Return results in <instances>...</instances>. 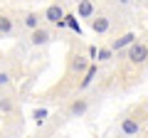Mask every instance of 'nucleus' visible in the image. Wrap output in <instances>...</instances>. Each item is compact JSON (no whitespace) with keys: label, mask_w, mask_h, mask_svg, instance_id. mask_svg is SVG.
<instances>
[{"label":"nucleus","mask_w":148,"mask_h":138,"mask_svg":"<svg viewBox=\"0 0 148 138\" xmlns=\"http://www.w3.org/2000/svg\"><path fill=\"white\" fill-rule=\"evenodd\" d=\"M89 64H91V57L79 47V44H72L69 52H67V69H64L62 86H69V89L77 94V84H79V79L84 77V72L89 69Z\"/></svg>","instance_id":"nucleus-1"},{"label":"nucleus","mask_w":148,"mask_h":138,"mask_svg":"<svg viewBox=\"0 0 148 138\" xmlns=\"http://www.w3.org/2000/svg\"><path fill=\"white\" fill-rule=\"evenodd\" d=\"M146 118H148V113L143 111V106L138 104L133 111H126L116 121V133L119 136H138V133L146 131Z\"/></svg>","instance_id":"nucleus-2"},{"label":"nucleus","mask_w":148,"mask_h":138,"mask_svg":"<svg viewBox=\"0 0 148 138\" xmlns=\"http://www.w3.org/2000/svg\"><path fill=\"white\" fill-rule=\"evenodd\" d=\"M17 79H22V62L15 59V52L0 54V89H12Z\"/></svg>","instance_id":"nucleus-3"},{"label":"nucleus","mask_w":148,"mask_h":138,"mask_svg":"<svg viewBox=\"0 0 148 138\" xmlns=\"http://www.w3.org/2000/svg\"><path fill=\"white\" fill-rule=\"evenodd\" d=\"M94 94H86V91H79V94H74L72 99L64 101V113H67L69 121H74V118H84L86 113L91 111V106H94V99H91Z\"/></svg>","instance_id":"nucleus-4"},{"label":"nucleus","mask_w":148,"mask_h":138,"mask_svg":"<svg viewBox=\"0 0 148 138\" xmlns=\"http://www.w3.org/2000/svg\"><path fill=\"white\" fill-rule=\"evenodd\" d=\"M20 20H17V10L10 8H0V40H12L20 37Z\"/></svg>","instance_id":"nucleus-5"},{"label":"nucleus","mask_w":148,"mask_h":138,"mask_svg":"<svg viewBox=\"0 0 148 138\" xmlns=\"http://www.w3.org/2000/svg\"><path fill=\"white\" fill-rule=\"evenodd\" d=\"M25 42L30 44V47H35V49L47 47L49 42H54V32H52V27H49V22H42L40 27L30 30V32H27V37H25Z\"/></svg>","instance_id":"nucleus-6"},{"label":"nucleus","mask_w":148,"mask_h":138,"mask_svg":"<svg viewBox=\"0 0 148 138\" xmlns=\"http://www.w3.org/2000/svg\"><path fill=\"white\" fill-rule=\"evenodd\" d=\"M42 17L45 22H49V25H57V27H64V17H67V12H64V3H59V0H54V3H49L47 8L42 10Z\"/></svg>","instance_id":"nucleus-7"},{"label":"nucleus","mask_w":148,"mask_h":138,"mask_svg":"<svg viewBox=\"0 0 148 138\" xmlns=\"http://www.w3.org/2000/svg\"><path fill=\"white\" fill-rule=\"evenodd\" d=\"M17 20H20L22 32H30V30L42 25L45 17H42V12H37V10H17Z\"/></svg>","instance_id":"nucleus-8"},{"label":"nucleus","mask_w":148,"mask_h":138,"mask_svg":"<svg viewBox=\"0 0 148 138\" xmlns=\"http://www.w3.org/2000/svg\"><path fill=\"white\" fill-rule=\"evenodd\" d=\"M17 111H20V106H17V99L12 94V89H0V116L8 118Z\"/></svg>","instance_id":"nucleus-9"},{"label":"nucleus","mask_w":148,"mask_h":138,"mask_svg":"<svg viewBox=\"0 0 148 138\" xmlns=\"http://www.w3.org/2000/svg\"><path fill=\"white\" fill-rule=\"evenodd\" d=\"M136 40H138V35H136V32L123 30V32H119V35H114V37L109 40V44H111L114 49H116V52H121V49H128L133 42H136Z\"/></svg>","instance_id":"nucleus-10"},{"label":"nucleus","mask_w":148,"mask_h":138,"mask_svg":"<svg viewBox=\"0 0 148 138\" xmlns=\"http://www.w3.org/2000/svg\"><path fill=\"white\" fill-rule=\"evenodd\" d=\"M22 128H25V118H22L20 111L3 118V133L5 136H17V133H22Z\"/></svg>","instance_id":"nucleus-11"},{"label":"nucleus","mask_w":148,"mask_h":138,"mask_svg":"<svg viewBox=\"0 0 148 138\" xmlns=\"http://www.w3.org/2000/svg\"><path fill=\"white\" fill-rule=\"evenodd\" d=\"M96 77H99V62H91L89 69L84 72V77L79 79V84H77V94H79V91H89L91 84L96 81Z\"/></svg>","instance_id":"nucleus-12"},{"label":"nucleus","mask_w":148,"mask_h":138,"mask_svg":"<svg viewBox=\"0 0 148 138\" xmlns=\"http://www.w3.org/2000/svg\"><path fill=\"white\" fill-rule=\"evenodd\" d=\"M96 8H99L96 0H74V10H77V15H79L82 20H86V22L94 17Z\"/></svg>","instance_id":"nucleus-13"},{"label":"nucleus","mask_w":148,"mask_h":138,"mask_svg":"<svg viewBox=\"0 0 148 138\" xmlns=\"http://www.w3.org/2000/svg\"><path fill=\"white\" fill-rule=\"evenodd\" d=\"M116 59V49L111 47V44H101V47H96V57H94V62H99V64H109V62H114Z\"/></svg>","instance_id":"nucleus-14"},{"label":"nucleus","mask_w":148,"mask_h":138,"mask_svg":"<svg viewBox=\"0 0 148 138\" xmlns=\"http://www.w3.org/2000/svg\"><path fill=\"white\" fill-rule=\"evenodd\" d=\"M32 121H35V126H37V131L45 126V123L49 121V111L45 106H37V109H32Z\"/></svg>","instance_id":"nucleus-15"},{"label":"nucleus","mask_w":148,"mask_h":138,"mask_svg":"<svg viewBox=\"0 0 148 138\" xmlns=\"http://www.w3.org/2000/svg\"><path fill=\"white\" fill-rule=\"evenodd\" d=\"M114 3H116L119 8H123V10H131V8H136V5H133V0H114Z\"/></svg>","instance_id":"nucleus-16"},{"label":"nucleus","mask_w":148,"mask_h":138,"mask_svg":"<svg viewBox=\"0 0 148 138\" xmlns=\"http://www.w3.org/2000/svg\"><path fill=\"white\" fill-rule=\"evenodd\" d=\"M64 20H67V25L72 27L74 32H79V25H77V20H74V15H67V17H64ZM79 35H82V32H79Z\"/></svg>","instance_id":"nucleus-17"},{"label":"nucleus","mask_w":148,"mask_h":138,"mask_svg":"<svg viewBox=\"0 0 148 138\" xmlns=\"http://www.w3.org/2000/svg\"><path fill=\"white\" fill-rule=\"evenodd\" d=\"M133 5L136 8H148V0H133Z\"/></svg>","instance_id":"nucleus-18"},{"label":"nucleus","mask_w":148,"mask_h":138,"mask_svg":"<svg viewBox=\"0 0 148 138\" xmlns=\"http://www.w3.org/2000/svg\"><path fill=\"white\" fill-rule=\"evenodd\" d=\"M141 106H143V111H146V113H148V99H146V101H143Z\"/></svg>","instance_id":"nucleus-19"},{"label":"nucleus","mask_w":148,"mask_h":138,"mask_svg":"<svg viewBox=\"0 0 148 138\" xmlns=\"http://www.w3.org/2000/svg\"><path fill=\"white\" fill-rule=\"evenodd\" d=\"M146 40H148V35H146Z\"/></svg>","instance_id":"nucleus-20"}]
</instances>
